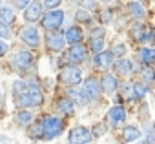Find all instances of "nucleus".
<instances>
[{
  "label": "nucleus",
  "instance_id": "1",
  "mask_svg": "<svg viewBox=\"0 0 155 144\" xmlns=\"http://www.w3.org/2000/svg\"><path fill=\"white\" fill-rule=\"evenodd\" d=\"M15 99L20 108H33V106H40L44 102V95L38 90V86H35V84H28L26 90L20 95H17Z\"/></svg>",
  "mask_w": 155,
  "mask_h": 144
},
{
  "label": "nucleus",
  "instance_id": "2",
  "mask_svg": "<svg viewBox=\"0 0 155 144\" xmlns=\"http://www.w3.org/2000/svg\"><path fill=\"white\" fill-rule=\"evenodd\" d=\"M42 139L49 140V139H55L60 131H62V120L58 117H46L42 119Z\"/></svg>",
  "mask_w": 155,
  "mask_h": 144
},
{
  "label": "nucleus",
  "instance_id": "3",
  "mask_svg": "<svg viewBox=\"0 0 155 144\" xmlns=\"http://www.w3.org/2000/svg\"><path fill=\"white\" fill-rule=\"evenodd\" d=\"M60 80L68 86H77L82 80V71L75 66H66L60 69Z\"/></svg>",
  "mask_w": 155,
  "mask_h": 144
},
{
  "label": "nucleus",
  "instance_id": "4",
  "mask_svg": "<svg viewBox=\"0 0 155 144\" xmlns=\"http://www.w3.org/2000/svg\"><path fill=\"white\" fill-rule=\"evenodd\" d=\"M91 139H93V133L88 128H84V126L73 128L69 131V137H68V140L75 142V144H86V142H91Z\"/></svg>",
  "mask_w": 155,
  "mask_h": 144
},
{
  "label": "nucleus",
  "instance_id": "5",
  "mask_svg": "<svg viewBox=\"0 0 155 144\" xmlns=\"http://www.w3.org/2000/svg\"><path fill=\"white\" fill-rule=\"evenodd\" d=\"M64 22V13L60 9H53L49 11L44 18H42V26L44 29H58Z\"/></svg>",
  "mask_w": 155,
  "mask_h": 144
},
{
  "label": "nucleus",
  "instance_id": "6",
  "mask_svg": "<svg viewBox=\"0 0 155 144\" xmlns=\"http://www.w3.org/2000/svg\"><path fill=\"white\" fill-rule=\"evenodd\" d=\"M20 40H22L26 46H29V47H38V44H40V37H38L37 28H33V26H26V28H22V29H20Z\"/></svg>",
  "mask_w": 155,
  "mask_h": 144
},
{
  "label": "nucleus",
  "instance_id": "7",
  "mask_svg": "<svg viewBox=\"0 0 155 144\" xmlns=\"http://www.w3.org/2000/svg\"><path fill=\"white\" fill-rule=\"evenodd\" d=\"M64 44H66V37L62 33H49L46 37V46L51 51H62L64 49Z\"/></svg>",
  "mask_w": 155,
  "mask_h": 144
},
{
  "label": "nucleus",
  "instance_id": "8",
  "mask_svg": "<svg viewBox=\"0 0 155 144\" xmlns=\"http://www.w3.org/2000/svg\"><path fill=\"white\" fill-rule=\"evenodd\" d=\"M84 93L88 97V100H95L99 95H101V84L95 80V79H88L84 82Z\"/></svg>",
  "mask_w": 155,
  "mask_h": 144
},
{
  "label": "nucleus",
  "instance_id": "9",
  "mask_svg": "<svg viewBox=\"0 0 155 144\" xmlns=\"http://www.w3.org/2000/svg\"><path fill=\"white\" fill-rule=\"evenodd\" d=\"M33 60V55L29 51H18L15 57H13V66L18 67V69H26Z\"/></svg>",
  "mask_w": 155,
  "mask_h": 144
},
{
  "label": "nucleus",
  "instance_id": "10",
  "mask_svg": "<svg viewBox=\"0 0 155 144\" xmlns=\"http://www.w3.org/2000/svg\"><path fill=\"white\" fill-rule=\"evenodd\" d=\"M93 62H95V66H99V67H110L111 62H113V53H111V51H102V49H101V51L95 53Z\"/></svg>",
  "mask_w": 155,
  "mask_h": 144
},
{
  "label": "nucleus",
  "instance_id": "11",
  "mask_svg": "<svg viewBox=\"0 0 155 144\" xmlns=\"http://www.w3.org/2000/svg\"><path fill=\"white\" fill-rule=\"evenodd\" d=\"M40 15H42V6L40 4H28L26 6V11H24V20H28V22H37L38 18H40Z\"/></svg>",
  "mask_w": 155,
  "mask_h": 144
},
{
  "label": "nucleus",
  "instance_id": "12",
  "mask_svg": "<svg viewBox=\"0 0 155 144\" xmlns=\"http://www.w3.org/2000/svg\"><path fill=\"white\" fill-rule=\"evenodd\" d=\"M84 58H86V47L81 46L79 42L73 44V47L68 51V60H69V62H81V60H84Z\"/></svg>",
  "mask_w": 155,
  "mask_h": 144
},
{
  "label": "nucleus",
  "instance_id": "13",
  "mask_svg": "<svg viewBox=\"0 0 155 144\" xmlns=\"http://www.w3.org/2000/svg\"><path fill=\"white\" fill-rule=\"evenodd\" d=\"M108 119H110V122L115 124V126L122 124V122L126 120V111H124V108H122V106H113V108L110 110V113H108Z\"/></svg>",
  "mask_w": 155,
  "mask_h": 144
},
{
  "label": "nucleus",
  "instance_id": "14",
  "mask_svg": "<svg viewBox=\"0 0 155 144\" xmlns=\"http://www.w3.org/2000/svg\"><path fill=\"white\" fill-rule=\"evenodd\" d=\"M117 86H119V82L113 75H104L101 79V90H104V93H113L117 90Z\"/></svg>",
  "mask_w": 155,
  "mask_h": 144
},
{
  "label": "nucleus",
  "instance_id": "15",
  "mask_svg": "<svg viewBox=\"0 0 155 144\" xmlns=\"http://www.w3.org/2000/svg\"><path fill=\"white\" fill-rule=\"evenodd\" d=\"M64 37H66V42H69V44H77V42H81V40H82V29H81L79 26H71V28L64 33Z\"/></svg>",
  "mask_w": 155,
  "mask_h": 144
},
{
  "label": "nucleus",
  "instance_id": "16",
  "mask_svg": "<svg viewBox=\"0 0 155 144\" xmlns=\"http://www.w3.org/2000/svg\"><path fill=\"white\" fill-rule=\"evenodd\" d=\"M122 139L126 142H135V140L140 139V131L137 128H133V126H126L124 131H122Z\"/></svg>",
  "mask_w": 155,
  "mask_h": 144
},
{
  "label": "nucleus",
  "instance_id": "17",
  "mask_svg": "<svg viewBox=\"0 0 155 144\" xmlns=\"http://www.w3.org/2000/svg\"><path fill=\"white\" fill-rule=\"evenodd\" d=\"M0 20L6 22V24H13V22H15V11H13L11 8L0 6Z\"/></svg>",
  "mask_w": 155,
  "mask_h": 144
},
{
  "label": "nucleus",
  "instance_id": "18",
  "mask_svg": "<svg viewBox=\"0 0 155 144\" xmlns=\"http://www.w3.org/2000/svg\"><path fill=\"white\" fill-rule=\"evenodd\" d=\"M15 122H18L20 126H28L33 122V113L31 111H18L15 115Z\"/></svg>",
  "mask_w": 155,
  "mask_h": 144
},
{
  "label": "nucleus",
  "instance_id": "19",
  "mask_svg": "<svg viewBox=\"0 0 155 144\" xmlns=\"http://www.w3.org/2000/svg\"><path fill=\"white\" fill-rule=\"evenodd\" d=\"M140 60L144 62V64H153L155 62V49L153 47H142L140 49Z\"/></svg>",
  "mask_w": 155,
  "mask_h": 144
},
{
  "label": "nucleus",
  "instance_id": "20",
  "mask_svg": "<svg viewBox=\"0 0 155 144\" xmlns=\"http://www.w3.org/2000/svg\"><path fill=\"white\" fill-rule=\"evenodd\" d=\"M115 71L119 75H128L130 71H131V62L126 60V58H120L117 64H115Z\"/></svg>",
  "mask_w": 155,
  "mask_h": 144
},
{
  "label": "nucleus",
  "instance_id": "21",
  "mask_svg": "<svg viewBox=\"0 0 155 144\" xmlns=\"http://www.w3.org/2000/svg\"><path fill=\"white\" fill-rule=\"evenodd\" d=\"M128 8H130V13L133 15V18H144V15H146V11H144V8L139 4V2H130L128 4Z\"/></svg>",
  "mask_w": 155,
  "mask_h": 144
},
{
  "label": "nucleus",
  "instance_id": "22",
  "mask_svg": "<svg viewBox=\"0 0 155 144\" xmlns=\"http://www.w3.org/2000/svg\"><path fill=\"white\" fill-rule=\"evenodd\" d=\"M57 108H58L60 113H71L73 108H75V104H73L71 99H60V100L57 102Z\"/></svg>",
  "mask_w": 155,
  "mask_h": 144
},
{
  "label": "nucleus",
  "instance_id": "23",
  "mask_svg": "<svg viewBox=\"0 0 155 144\" xmlns=\"http://www.w3.org/2000/svg\"><path fill=\"white\" fill-rule=\"evenodd\" d=\"M90 49L91 51H101V49H104V38L102 37H91L90 38Z\"/></svg>",
  "mask_w": 155,
  "mask_h": 144
},
{
  "label": "nucleus",
  "instance_id": "24",
  "mask_svg": "<svg viewBox=\"0 0 155 144\" xmlns=\"http://www.w3.org/2000/svg\"><path fill=\"white\" fill-rule=\"evenodd\" d=\"M69 93H71V97H73L77 102H81V104L90 102V100H88V97H86V93H84V90H71Z\"/></svg>",
  "mask_w": 155,
  "mask_h": 144
},
{
  "label": "nucleus",
  "instance_id": "25",
  "mask_svg": "<svg viewBox=\"0 0 155 144\" xmlns=\"http://www.w3.org/2000/svg\"><path fill=\"white\" fill-rule=\"evenodd\" d=\"M144 31H146V29H144V26L135 24V26L131 28V31H130V33H131V37H133L135 40H139V42H140V38H142V35H144Z\"/></svg>",
  "mask_w": 155,
  "mask_h": 144
},
{
  "label": "nucleus",
  "instance_id": "26",
  "mask_svg": "<svg viewBox=\"0 0 155 144\" xmlns=\"http://www.w3.org/2000/svg\"><path fill=\"white\" fill-rule=\"evenodd\" d=\"M75 18L79 20V22H84V24L91 22V17H90L88 9H81V11H77V13H75Z\"/></svg>",
  "mask_w": 155,
  "mask_h": 144
},
{
  "label": "nucleus",
  "instance_id": "27",
  "mask_svg": "<svg viewBox=\"0 0 155 144\" xmlns=\"http://www.w3.org/2000/svg\"><path fill=\"white\" fill-rule=\"evenodd\" d=\"M146 95V86L144 84H133V97L142 99Z\"/></svg>",
  "mask_w": 155,
  "mask_h": 144
},
{
  "label": "nucleus",
  "instance_id": "28",
  "mask_svg": "<svg viewBox=\"0 0 155 144\" xmlns=\"http://www.w3.org/2000/svg\"><path fill=\"white\" fill-rule=\"evenodd\" d=\"M42 133H44V129H42V122H37V124L33 126L29 137H33V139H42Z\"/></svg>",
  "mask_w": 155,
  "mask_h": 144
},
{
  "label": "nucleus",
  "instance_id": "29",
  "mask_svg": "<svg viewBox=\"0 0 155 144\" xmlns=\"http://www.w3.org/2000/svg\"><path fill=\"white\" fill-rule=\"evenodd\" d=\"M11 37V29H9V24L0 20V38H9Z\"/></svg>",
  "mask_w": 155,
  "mask_h": 144
},
{
  "label": "nucleus",
  "instance_id": "30",
  "mask_svg": "<svg viewBox=\"0 0 155 144\" xmlns=\"http://www.w3.org/2000/svg\"><path fill=\"white\" fill-rule=\"evenodd\" d=\"M26 86H28L26 82H22V80H15V84H13V91H15V97H17V95H20V93L26 90Z\"/></svg>",
  "mask_w": 155,
  "mask_h": 144
},
{
  "label": "nucleus",
  "instance_id": "31",
  "mask_svg": "<svg viewBox=\"0 0 155 144\" xmlns=\"http://www.w3.org/2000/svg\"><path fill=\"white\" fill-rule=\"evenodd\" d=\"M79 4L84 8V9H95L97 8V0H79Z\"/></svg>",
  "mask_w": 155,
  "mask_h": 144
},
{
  "label": "nucleus",
  "instance_id": "32",
  "mask_svg": "<svg viewBox=\"0 0 155 144\" xmlns=\"http://www.w3.org/2000/svg\"><path fill=\"white\" fill-rule=\"evenodd\" d=\"M142 79H144L146 82H151V80H155V73H153V69H151V67H146V69H144Z\"/></svg>",
  "mask_w": 155,
  "mask_h": 144
},
{
  "label": "nucleus",
  "instance_id": "33",
  "mask_svg": "<svg viewBox=\"0 0 155 144\" xmlns=\"http://www.w3.org/2000/svg\"><path fill=\"white\" fill-rule=\"evenodd\" d=\"M124 97L126 99H133V82H126L124 84Z\"/></svg>",
  "mask_w": 155,
  "mask_h": 144
},
{
  "label": "nucleus",
  "instance_id": "34",
  "mask_svg": "<svg viewBox=\"0 0 155 144\" xmlns=\"http://www.w3.org/2000/svg\"><path fill=\"white\" fill-rule=\"evenodd\" d=\"M113 55H117V57H122L124 53H126V46L124 44H119V46H115L113 47V51H111Z\"/></svg>",
  "mask_w": 155,
  "mask_h": 144
},
{
  "label": "nucleus",
  "instance_id": "35",
  "mask_svg": "<svg viewBox=\"0 0 155 144\" xmlns=\"http://www.w3.org/2000/svg\"><path fill=\"white\" fill-rule=\"evenodd\" d=\"M60 2H62V0H46L44 6H46L48 9H55L57 6H60Z\"/></svg>",
  "mask_w": 155,
  "mask_h": 144
},
{
  "label": "nucleus",
  "instance_id": "36",
  "mask_svg": "<svg viewBox=\"0 0 155 144\" xmlns=\"http://www.w3.org/2000/svg\"><path fill=\"white\" fill-rule=\"evenodd\" d=\"M91 133H93V135H102V133H106V126H104V124H97Z\"/></svg>",
  "mask_w": 155,
  "mask_h": 144
},
{
  "label": "nucleus",
  "instance_id": "37",
  "mask_svg": "<svg viewBox=\"0 0 155 144\" xmlns=\"http://www.w3.org/2000/svg\"><path fill=\"white\" fill-rule=\"evenodd\" d=\"M13 2H15L17 8H26V6L29 4V0H13Z\"/></svg>",
  "mask_w": 155,
  "mask_h": 144
},
{
  "label": "nucleus",
  "instance_id": "38",
  "mask_svg": "<svg viewBox=\"0 0 155 144\" xmlns=\"http://www.w3.org/2000/svg\"><path fill=\"white\" fill-rule=\"evenodd\" d=\"M6 51H8V44H4L2 40H0V57H2Z\"/></svg>",
  "mask_w": 155,
  "mask_h": 144
},
{
  "label": "nucleus",
  "instance_id": "39",
  "mask_svg": "<svg viewBox=\"0 0 155 144\" xmlns=\"http://www.w3.org/2000/svg\"><path fill=\"white\" fill-rule=\"evenodd\" d=\"M102 22H110V11H104L102 13Z\"/></svg>",
  "mask_w": 155,
  "mask_h": 144
},
{
  "label": "nucleus",
  "instance_id": "40",
  "mask_svg": "<svg viewBox=\"0 0 155 144\" xmlns=\"http://www.w3.org/2000/svg\"><path fill=\"white\" fill-rule=\"evenodd\" d=\"M0 6H2V0H0Z\"/></svg>",
  "mask_w": 155,
  "mask_h": 144
}]
</instances>
